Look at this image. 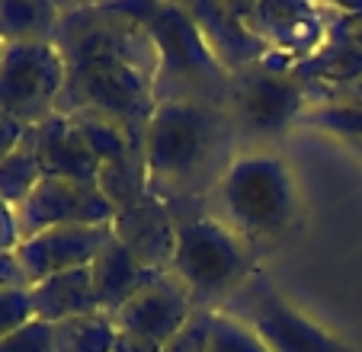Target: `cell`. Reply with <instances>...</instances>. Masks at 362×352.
Segmentation results:
<instances>
[{
    "label": "cell",
    "instance_id": "obj_1",
    "mask_svg": "<svg viewBox=\"0 0 362 352\" xmlns=\"http://www.w3.org/2000/svg\"><path fill=\"white\" fill-rule=\"evenodd\" d=\"M234 129L228 109L205 102H158L144 138L148 192L173 218L205 211L234 163Z\"/></svg>",
    "mask_w": 362,
    "mask_h": 352
},
{
    "label": "cell",
    "instance_id": "obj_2",
    "mask_svg": "<svg viewBox=\"0 0 362 352\" xmlns=\"http://www.w3.org/2000/svg\"><path fill=\"white\" fill-rule=\"evenodd\" d=\"M119 7L138 20L154 39L160 54L154 77L158 102H205L228 109L231 74L215 61L205 39L199 35L186 4L164 0H119Z\"/></svg>",
    "mask_w": 362,
    "mask_h": 352
},
{
    "label": "cell",
    "instance_id": "obj_3",
    "mask_svg": "<svg viewBox=\"0 0 362 352\" xmlns=\"http://www.w3.org/2000/svg\"><path fill=\"white\" fill-rule=\"evenodd\" d=\"M215 215L250 247L282 237L295 218L292 170L276 154H240L212 192Z\"/></svg>",
    "mask_w": 362,
    "mask_h": 352
},
{
    "label": "cell",
    "instance_id": "obj_4",
    "mask_svg": "<svg viewBox=\"0 0 362 352\" xmlns=\"http://www.w3.org/2000/svg\"><path fill=\"white\" fill-rule=\"evenodd\" d=\"M177 221V272L192 291L196 307L215 311L253 276V247L209 211L173 218Z\"/></svg>",
    "mask_w": 362,
    "mask_h": 352
},
{
    "label": "cell",
    "instance_id": "obj_5",
    "mask_svg": "<svg viewBox=\"0 0 362 352\" xmlns=\"http://www.w3.org/2000/svg\"><path fill=\"white\" fill-rule=\"evenodd\" d=\"M158 109L154 77L122 61H81L68 64V81L55 112H93L125 131L138 151H144L151 115Z\"/></svg>",
    "mask_w": 362,
    "mask_h": 352
},
{
    "label": "cell",
    "instance_id": "obj_6",
    "mask_svg": "<svg viewBox=\"0 0 362 352\" xmlns=\"http://www.w3.org/2000/svg\"><path fill=\"white\" fill-rule=\"evenodd\" d=\"M55 48L64 64L81 61H122L144 74L158 77L160 54L148 29L132 20L116 4H77L62 7Z\"/></svg>",
    "mask_w": 362,
    "mask_h": 352
},
{
    "label": "cell",
    "instance_id": "obj_7",
    "mask_svg": "<svg viewBox=\"0 0 362 352\" xmlns=\"http://www.w3.org/2000/svg\"><path fill=\"white\" fill-rule=\"evenodd\" d=\"M68 64L55 42H13L0 52V112L26 129L55 115Z\"/></svg>",
    "mask_w": 362,
    "mask_h": 352
},
{
    "label": "cell",
    "instance_id": "obj_8",
    "mask_svg": "<svg viewBox=\"0 0 362 352\" xmlns=\"http://www.w3.org/2000/svg\"><path fill=\"white\" fill-rule=\"evenodd\" d=\"M308 109V93L288 71L253 64L231 74L228 90V115L238 138H276L298 125Z\"/></svg>",
    "mask_w": 362,
    "mask_h": 352
},
{
    "label": "cell",
    "instance_id": "obj_9",
    "mask_svg": "<svg viewBox=\"0 0 362 352\" xmlns=\"http://www.w3.org/2000/svg\"><path fill=\"white\" fill-rule=\"evenodd\" d=\"M244 23L260 35L273 54L263 64L269 68H292L305 61L327 35V7H311L298 0H238Z\"/></svg>",
    "mask_w": 362,
    "mask_h": 352
},
{
    "label": "cell",
    "instance_id": "obj_10",
    "mask_svg": "<svg viewBox=\"0 0 362 352\" xmlns=\"http://www.w3.org/2000/svg\"><path fill=\"white\" fill-rule=\"evenodd\" d=\"M16 211L20 244L52 228H77V224H112L116 209L100 192V186L74 183L62 176H42L39 186Z\"/></svg>",
    "mask_w": 362,
    "mask_h": 352
},
{
    "label": "cell",
    "instance_id": "obj_11",
    "mask_svg": "<svg viewBox=\"0 0 362 352\" xmlns=\"http://www.w3.org/2000/svg\"><path fill=\"white\" fill-rule=\"evenodd\" d=\"M327 10L330 16L324 42L305 61H295L292 68H286L305 87L308 96L362 81V4Z\"/></svg>",
    "mask_w": 362,
    "mask_h": 352
},
{
    "label": "cell",
    "instance_id": "obj_12",
    "mask_svg": "<svg viewBox=\"0 0 362 352\" xmlns=\"http://www.w3.org/2000/svg\"><path fill=\"white\" fill-rule=\"evenodd\" d=\"M196 314V301L192 291L177 272H158L154 282H148L138 295H132L116 314L112 324L119 333L129 336H141L151 343H170Z\"/></svg>",
    "mask_w": 362,
    "mask_h": 352
},
{
    "label": "cell",
    "instance_id": "obj_13",
    "mask_svg": "<svg viewBox=\"0 0 362 352\" xmlns=\"http://www.w3.org/2000/svg\"><path fill=\"white\" fill-rule=\"evenodd\" d=\"M112 240V224H77V228H52L16 247V259L26 276V285H35L48 276L71 269H87Z\"/></svg>",
    "mask_w": 362,
    "mask_h": 352
},
{
    "label": "cell",
    "instance_id": "obj_14",
    "mask_svg": "<svg viewBox=\"0 0 362 352\" xmlns=\"http://www.w3.org/2000/svg\"><path fill=\"white\" fill-rule=\"evenodd\" d=\"M186 10H189L209 52L215 54V61L228 74L263 64L273 54V48L244 23L238 0H231V4L228 0H192V4H186Z\"/></svg>",
    "mask_w": 362,
    "mask_h": 352
},
{
    "label": "cell",
    "instance_id": "obj_15",
    "mask_svg": "<svg viewBox=\"0 0 362 352\" xmlns=\"http://www.w3.org/2000/svg\"><path fill=\"white\" fill-rule=\"evenodd\" d=\"M112 234L148 269L167 272L173 266V257H177V221H173L170 209L151 192L141 202L116 211Z\"/></svg>",
    "mask_w": 362,
    "mask_h": 352
},
{
    "label": "cell",
    "instance_id": "obj_16",
    "mask_svg": "<svg viewBox=\"0 0 362 352\" xmlns=\"http://www.w3.org/2000/svg\"><path fill=\"white\" fill-rule=\"evenodd\" d=\"M247 307L250 311L244 324L260 336V343L269 352H340L321 327L292 311L269 288H253L247 295Z\"/></svg>",
    "mask_w": 362,
    "mask_h": 352
},
{
    "label": "cell",
    "instance_id": "obj_17",
    "mask_svg": "<svg viewBox=\"0 0 362 352\" xmlns=\"http://www.w3.org/2000/svg\"><path fill=\"white\" fill-rule=\"evenodd\" d=\"M29 131H33L35 154H39L45 176H62V180H74V183L87 186L100 183V157L71 115L55 112L52 119H45Z\"/></svg>",
    "mask_w": 362,
    "mask_h": 352
},
{
    "label": "cell",
    "instance_id": "obj_18",
    "mask_svg": "<svg viewBox=\"0 0 362 352\" xmlns=\"http://www.w3.org/2000/svg\"><path fill=\"white\" fill-rule=\"evenodd\" d=\"M29 298H33L35 320H42V324H62V320L100 311L90 266L87 269L58 272V276H48L42 282L29 285Z\"/></svg>",
    "mask_w": 362,
    "mask_h": 352
},
{
    "label": "cell",
    "instance_id": "obj_19",
    "mask_svg": "<svg viewBox=\"0 0 362 352\" xmlns=\"http://www.w3.org/2000/svg\"><path fill=\"white\" fill-rule=\"evenodd\" d=\"M154 276H158V272L138 263V259L116 240V234H112L110 247L90 263V278H93L100 311L110 314V317L132 298V295H138L148 282H154Z\"/></svg>",
    "mask_w": 362,
    "mask_h": 352
},
{
    "label": "cell",
    "instance_id": "obj_20",
    "mask_svg": "<svg viewBox=\"0 0 362 352\" xmlns=\"http://www.w3.org/2000/svg\"><path fill=\"white\" fill-rule=\"evenodd\" d=\"M62 7L48 0H0V42H55Z\"/></svg>",
    "mask_w": 362,
    "mask_h": 352
},
{
    "label": "cell",
    "instance_id": "obj_21",
    "mask_svg": "<svg viewBox=\"0 0 362 352\" xmlns=\"http://www.w3.org/2000/svg\"><path fill=\"white\" fill-rule=\"evenodd\" d=\"M52 327V352H112L119 330L110 314H83Z\"/></svg>",
    "mask_w": 362,
    "mask_h": 352
},
{
    "label": "cell",
    "instance_id": "obj_22",
    "mask_svg": "<svg viewBox=\"0 0 362 352\" xmlns=\"http://www.w3.org/2000/svg\"><path fill=\"white\" fill-rule=\"evenodd\" d=\"M42 176L45 173H42L39 154H35L33 131L26 129L23 141L0 160V202H7L10 209H20L29 199V192L39 186Z\"/></svg>",
    "mask_w": 362,
    "mask_h": 352
},
{
    "label": "cell",
    "instance_id": "obj_23",
    "mask_svg": "<svg viewBox=\"0 0 362 352\" xmlns=\"http://www.w3.org/2000/svg\"><path fill=\"white\" fill-rule=\"evenodd\" d=\"M298 125L330 131L362 141V100H330V102H308Z\"/></svg>",
    "mask_w": 362,
    "mask_h": 352
},
{
    "label": "cell",
    "instance_id": "obj_24",
    "mask_svg": "<svg viewBox=\"0 0 362 352\" xmlns=\"http://www.w3.org/2000/svg\"><path fill=\"white\" fill-rule=\"evenodd\" d=\"M209 352H269V349L260 343V336H257V333H253L240 317H231V314H215Z\"/></svg>",
    "mask_w": 362,
    "mask_h": 352
},
{
    "label": "cell",
    "instance_id": "obj_25",
    "mask_svg": "<svg viewBox=\"0 0 362 352\" xmlns=\"http://www.w3.org/2000/svg\"><path fill=\"white\" fill-rule=\"evenodd\" d=\"M215 314L218 311H205V307H196V314L189 317V324L164 343V352H209V343H212V327H215Z\"/></svg>",
    "mask_w": 362,
    "mask_h": 352
},
{
    "label": "cell",
    "instance_id": "obj_26",
    "mask_svg": "<svg viewBox=\"0 0 362 352\" xmlns=\"http://www.w3.org/2000/svg\"><path fill=\"white\" fill-rule=\"evenodd\" d=\"M33 298L29 288H0V339L33 324Z\"/></svg>",
    "mask_w": 362,
    "mask_h": 352
},
{
    "label": "cell",
    "instance_id": "obj_27",
    "mask_svg": "<svg viewBox=\"0 0 362 352\" xmlns=\"http://www.w3.org/2000/svg\"><path fill=\"white\" fill-rule=\"evenodd\" d=\"M0 352H52V327L33 320L23 330L0 339Z\"/></svg>",
    "mask_w": 362,
    "mask_h": 352
},
{
    "label": "cell",
    "instance_id": "obj_28",
    "mask_svg": "<svg viewBox=\"0 0 362 352\" xmlns=\"http://www.w3.org/2000/svg\"><path fill=\"white\" fill-rule=\"evenodd\" d=\"M16 247H20L16 211L7 202H0V253H16Z\"/></svg>",
    "mask_w": 362,
    "mask_h": 352
},
{
    "label": "cell",
    "instance_id": "obj_29",
    "mask_svg": "<svg viewBox=\"0 0 362 352\" xmlns=\"http://www.w3.org/2000/svg\"><path fill=\"white\" fill-rule=\"evenodd\" d=\"M23 135H26V125H20L16 119H10L7 112H0V160L23 141Z\"/></svg>",
    "mask_w": 362,
    "mask_h": 352
},
{
    "label": "cell",
    "instance_id": "obj_30",
    "mask_svg": "<svg viewBox=\"0 0 362 352\" xmlns=\"http://www.w3.org/2000/svg\"><path fill=\"white\" fill-rule=\"evenodd\" d=\"M0 288H29L16 253H0Z\"/></svg>",
    "mask_w": 362,
    "mask_h": 352
},
{
    "label": "cell",
    "instance_id": "obj_31",
    "mask_svg": "<svg viewBox=\"0 0 362 352\" xmlns=\"http://www.w3.org/2000/svg\"><path fill=\"white\" fill-rule=\"evenodd\" d=\"M330 100H362V81L346 83V87L321 90V93H311V96H308V102H330Z\"/></svg>",
    "mask_w": 362,
    "mask_h": 352
},
{
    "label": "cell",
    "instance_id": "obj_32",
    "mask_svg": "<svg viewBox=\"0 0 362 352\" xmlns=\"http://www.w3.org/2000/svg\"><path fill=\"white\" fill-rule=\"evenodd\" d=\"M112 352H164V346L151 343V339H141V336H129V333H119L116 343H112Z\"/></svg>",
    "mask_w": 362,
    "mask_h": 352
},
{
    "label": "cell",
    "instance_id": "obj_33",
    "mask_svg": "<svg viewBox=\"0 0 362 352\" xmlns=\"http://www.w3.org/2000/svg\"><path fill=\"white\" fill-rule=\"evenodd\" d=\"M356 148H359V151H362V141H356Z\"/></svg>",
    "mask_w": 362,
    "mask_h": 352
},
{
    "label": "cell",
    "instance_id": "obj_34",
    "mask_svg": "<svg viewBox=\"0 0 362 352\" xmlns=\"http://www.w3.org/2000/svg\"><path fill=\"white\" fill-rule=\"evenodd\" d=\"M0 52H4V42H0Z\"/></svg>",
    "mask_w": 362,
    "mask_h": 352
}]
</instances>
